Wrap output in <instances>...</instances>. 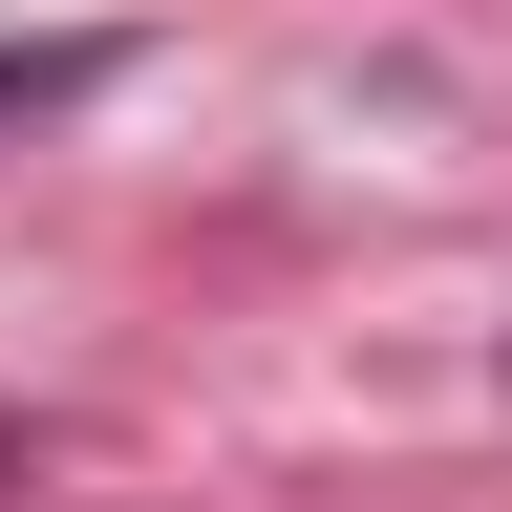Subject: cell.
<instances>
[{"instance_id": "cell-1", "label": "cell", "mask_w": 512, "mask_h": 512, "mask_svg": "<svg viewBox=\"0 0 512 512\" xmlns=\"http://www.w3.org/2000/svg\"><path fill=\"white\" fill-rule=\"evenodd\" d=\"M107 86V43H0V128H43V107H86Z\"/></svg>"}]
</instances>
